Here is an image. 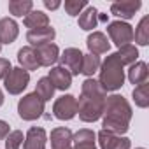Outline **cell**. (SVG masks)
I'll use <instances>...</instances> for the list:
<instances>
[{"instance_id": "cell-15", "label": "cell", "mask_w": 149, "mask_h": 149, "mask_svg": "<svg viewBox=\"0 0 149 149\" xmlns=\"http://www.w3.org/2000/svg\"><path fill=\"white\" fill-rule=\"evenodd\" d=\"M97 133L90 128H83L76 133H72V149H97L95 146Z\"/></svg>"}, {"instance_id": "cell-20", "label": "cell", "mask_w": 149, "mask_h": 149, "mask_svg": "<svg viewBox=\"0 0 149 149\" xmlns=\"http://www.w3.org/2000/svg\"><path fill=\"white\" fill-rule=\"evenodd\" d=\"M18 61H19V67L26 72L30 70H37L39 68V61H37V56H35V49L30 47V46H25L18 51Z\"/></svg>"}, {"instance_id": "cell-18", "label": "cell", "mask_w": 149, "mask_h": 149, "mask_svg": "<svg viewBox=\"0 0 149 149\" xmlns=\"http://www.w3.org/2000/svg\"><path fill=\"white\" fill-rule=\"evenodd\" d=\"M51 149H72V132L65 126L51 130Z\"/></svg>"}, {"instance_id": "cell-32", "label": "cell", "mask_w": 149, "mask_h": 149, "mask_svg": "<svg viewBox=\"0 0 149 149\" xmlns=\"http://www.w3.org/2000/svg\"><path fill=\"white\" fill-rule=\"evenodd\" d=\"M9 133H11V130H9V125H7L4 119H0V140H2V139H6Z\"/></svg>"}, {"instance_id": "cell-29", "label": "cell", "mask_w": 149, "mask_h": 149, "mask_svg": "<svg viewBox=\"0 0 149 149\" xmlns=\"http://www.w3.org/2000/svg\"><path fill=\"white\" fill-rule=\"evenodd\" d=\"M65 13L68 16H79L86 7H88V2L86 0H65Z\"/></svg>"}, {"instance_id": "cell-21", "label": "cell", "mask_w": 149, "mask_h": 149, "mask_svg": "<svg viewBox=\"0 0 149 149\" xmlns=\"http://www.w3.org/2000/svg\"><path fill=\"white\" fill-rule=\"evenodd\" d=\"M23 25L26 28H30V30L44 28V26H49V16L44 11H30L23 18Z\"/></svg>"}, {"instance_id": "cell-24", "label": "cell", "mask_w": 149, "mask_h": 149, "mask_svg": "<svg viewBox=\"0 0 149 149\" xmlns=\"http://www.w3.org/2000/svg\"><path fill=\"white\" fill-rule=\"evenodd\" d=\"M133 40L139 46H147L149 44V16H144L139 21V25L133 32Z\"/></svg>"}, {"instance_id": "cell-13", "label": "cell", "mask_w": 149, "mask_h": 149, "mask_svg": "<svg viewBox=\"0 0 149 149\" xmlns=\"http://www.w3.org/2000/svg\"><path fill=\"white\" fill-rule=\"evenodd\" d=\"M54 37H56V32H54L53 26L28 30V33H26V40L30 42V47H39L42 44H49V42L54 40Z\"/></svg>"}, {"instance_id": "cell-8", "label": "cell", "mask_w": 149, "mask_h": 149, "mask_svg": "<svg viewBox=\"0 0 149 149\" xmlns=\"http://www.w3.org/2000/svg\"><path fill=\"white\" fill-rule=\"evenodd\" d=\"M58 61H60V67L70 72V76H79L83 67V53L77 47H67L60 54Z\"/></svg>"}, {"instance_id": "cell-26", "label": "cell", "mask_w": 149, "mask_h": 149, "mask_svg": "<svg viewBox=\"0 0 149 149\" xmlns=\"http://www.w3.org/2000/svg\"><path fill=\"white\" fill-rule=\"evenodd\" d=\"M132 97H133V102L137 107H140V109L149 107V83L135 86L132 91Z\"/></svg>"}, {"instance_id": "cell-23", "label": "cell", "mask_w": 149, "mask_h": 149, "mask_svg": "<svg viewBox=\"0 0 149 149\" xmlns=\"http://www.w3.org/2000/svg\"><path fill=\"white\" fill-rule=\"evenodd\" d=\"M100 56L97 54H83V67H81V74H84L86 77H93V74L100 70Z\"/></svg>"}, {"instance_id": "cell-17", "label": "cell", "mask_w": 149, "mask_h": 149, "mask_svg": "<svg viewBox=\"0 0 149 149\" xmlns=\"http://www.w3.org/2000/svg\"><path fill=\"white\" fill-rule=\"evenodd\" d=\"M19 35V26L13 18L0 19V44H13Z\"/></svg>"}, {"instance_id": "cell-11", "label": "cell", "mask_w": 149, "mask_h": 149, "mask_svg": "<svg viewBox=\"0 0 149 149\" xmlns=\"http://www.w3.org/2000/svg\"><path fill=\"white\" fill-rule=\"evenodd\" d=\"M142 7L140 0H123V2L111 4V14L121 18V19H132L135 13Z\"/></svg>"}, {"instance_id": "cell-5", "label": "cell", "mask_w": 149, "mask_h": 149, "mask_svg": "<svg viewBox=\"0 0 149 149\" xmlns=\"http://www.w3.org/2000/svg\"><path fill=\"white\" fill-rule=\"evenodd\" d=\"M30 83V72L23 70L21 67H14L11 68V72L6 76L4 79V86L7 90L9 95H19L23 93V90H26Z\"/></svg>"}, {"instance_id": "cell-19", "label": "cell", "mask_w": 149, "mask_h": 149, "mask_svg": "<svg viewBox=\"0 0 149 149\" xmlns=\"http://www.w3.org/2000/svg\"><path fill=\"white\" fill-rule=\"evenodd\" d=\"M149 77V70H147V63L146 61H135L133 65H130L128 68V81L135 86L147 83Z\"/></svg>"}, {"instance_id": "cell-28", "label": "cell", "mask_w": 149, "mask_h": 149, "mask_svg": "<svg viewBox=\"0 0 149 149\" xmlns=\"http://www.w3.org/2000/svg\"><path fill=\"white\" fill-rule=\"evenodd\" d=\"M35 93H37L44 102H47V100H51L53 95H54V86L51 84V81H49L47 77H40V79L37 81Z\"/></svg>"}, {"instance_id": "cell-34", "label": "cell", "mask_w": 149, "mask_h": 149, "mask_svg": "<svg viewBox=\"0 0 149 149\" xmlns=\"http://www.w3.org/2000/svg\"><path fill=\"white\" fill-rule=\"evenodd\" d=\"M2 104H4V93H2V90H0V107H2Z\"/></svg>"}, {"instance_id": "cell-16", "label": "cell", "mask_w": 149, "mask_h": 149, "mask_svg": "<svg viewBox=\"0 0 149 149\" xmlns=\"http://www.w3.org/2000/svg\"><path fill=\"white\" fill-rule=\"evenodd\" d=\"M86 46H88L90 53L91 54H97V56L98 54H104V53H109V49H111V42L105 37V33H102V32L90 33L88 39H86Z\"/></svg>"}, {"instance_id": "cell-4", "label": "cell", "mask_w": 149, "mask_h": 149, "mask_svg": "<svg viewBox=\"0 0 149 149\" xmlns=\"http://www.w3.org/2000/svg\"><path fill=\"white\" fill-rule=\"evenodd\" d=\"M44 105L46 102L33 91V93L25 95L18 102V114L23 121H35L44 114Z\"/></svg>"}, {"instance_id": "cell-31", "label": "cell", "mask_w": 149, "mask_h": 149, "mask_svg": "<svg viewBox=\"0 0 149 149\" xmlns=\"http://www.w3.org/2000/svg\"><path fill=\"white\" fill-rule=\"evenodd\" d=\"M11 61L6 58H0V79H6V76L11 72Z\"/></svg>"}, {"instance_id": "cell-36", "label": "cell", "mask_w": 149, "mask_h": 149, "mask_svg": "<svg viewBox=\"0 0 149 149\" xmlns=\"http://www.w3.org/2000/svg\"><path fill=\"white\" fill-rule=\"evenodd\" d=\"M0 51H2V44H0Z\"/></svg>"}, {"instance_id": "cell-33", "label": "cell", "mask_w": 149, "mask_h": 149, "mask_svg": "<svg viewBox=\"0 0 149 149\" xmlns=\"http://www.w3.org/2000/svg\"><path fill=\"white\" fill-rule=\"evenodd\" d=\"M44 6H46V9H49V11H56V9L61 6V2H58V0H44Z\"/></svg>"}, {"instance_id": "cell-12", "label": "cell", "mask_w": 149, "mask_h": 149, "mask_svg": "<svg viewBox=\"0 0 149 149\" xmlns=\"http://www.w3.org/2000/svg\"><path fill=\"white\" fill-rule=\"evenodd\" d=\"M47 133L40 126H32L23 140V149H46Z\"/></svg>"}, {"instance_id": "cell-1", "label": "cell", "mask_w": 149, "mask_h": 149, "mask_svg": "<svg viewBox=\"0 0 149 149\" xmlns=\"http://www.w3.org/2000/svg\"><path fill=\"white\" fill-rule=\"evenodd\" d=\"M107 93L97 79L86 77L81 86V97L77 100V114L84 123H95L102 118Z\"/></svg>"}, {"instance_id": "cell-30", "label": "cell", "mask_w": 149, "mask_h": 149, "mask_svg": "<svg viewBox=\"0 0 149 149\" xmlns=\"http://www.w3.org/2000/svg\"><path fill=\"white\" fill-rule=\"evenodd\" d=\"M23 140H25L23 132L21 130H14V132H11L6 137V149H19Z\"/></svg>"}, {"instance_id": "cell-27", "label": "cell", "mask_w": 149, "mask_h": 149, "mask_svg": "<svg viewBox=\"0 0 149 149\" xmlns=\"http://www.w3.org/2000/svg\"><path fill=\"white\" fill-rule=\"evenodd\" d=\"M118 56H119V60H121L123 67H125V65H133V63L137 61V58H139V49H137V46L128 44V46L119 47Z\"/></svg>"}, {"instance_id": "cell-14", "label": "cell", "mask_w": 149, "mask_h": 149, "mask_svg": "<svg viewBox=\"0 0 149 149\" xmlns=\"http://www.w3.org/2000/svg\"><path fill=\"white\" fill-rule=\"evenodd\" d=\"M47 79L51 81V84L54 86V90L65 91V90H68V88L72 86V76H70V72L65 70V68L60 67V65H58V67H53V68L49 70Z\"/></svg>"}, {"instance_id": "cell-2", "label": "cell", "mask_w": 149, "mask_h": 149, "mask_svg": "<svg viewBox=\"0 0 149 149\" xmlns=\"http://www.w3.org/2000/svg\"><path fill=\"white\" fill-rule=\"evenodd\" d=\"M132 105L123 95H111L105 98V107L102 114V130L114 135H125L132 121Z\"/></svg>"}, {"instance_id": "cell-9", "label": "cell", "mask_w": 149, "mask_h": 149, "mask_svg": "<svg viewBox=\"0 0 149 149\" xmlns=\"http://www.w3.org/2000/svg\"><path fill=\"white\" fill-rule=\"evenodd\" d=\"M97 139H98V144L102 149H130L132 147V142L128 137L114 135V133L105 132V130H100L97 133Z\"/></svg>"}, {"instance_id": "cell-7", "label": "cell", "mask_w": 149, "mask_h": 149, "mask_svg": "<svg viewBox=\"0 0 149 149\" xmlns=\"http://www.w3.org/2000/svg\"><path fill=\"white\" fill-rule=\"evenodd\" d=\"M53 114L54 118L61 121H70L77 114V98L74 95H61L54 105H53Z\"/></svg>"}, {"instance_id": "cell-6", "label": "cell", "mask_w": 149, "mask_h": 149, "mask_svg": "<svg viewBox=\"0 0 149 149\" xmlns=\"http://www.w3.org/2000/svg\"><path fill=\"white\" fill-rule=\"evenodd\" d=\"M107 33H109L111 40L118 47H123V46H128V44L133 42V28L126 21H112V23H109L107 25Z\"/></svg>"}, {"instance_id": "cell-35", "label": "cell", "mask_w": 149, "mask_h": 149, "mask_svg": "<svg viewBox=\"0 0 149 149\" xmlns=\"http://www.w3.org/2000/svg\"><path fill=\"white\" fill-rule=\"evenodd\" d=\"M137 149H146V147H137Z\"/></svg>"}, {"instance_id": "cell-22", "label": "cell", "mask_w": 149, "mask_h": 149, "mask_svg": "<svg viewBox=\"0 0 149 149\" xmlns=\"http://www.w3.org/2000/svg\"><path fill=\"white\" fill-rule=\"evenodd\" d=\"M79 28L83 30H93L98 25V11L93 6H88L81 14H79Z\"/></svg>"}, {"instance_id": "cell-3", "label": "cell", "mask_w": 149, "mask_h": 149, "mask_svg": "<svg viewBox=\"0 0 149 149\" xmlns=\"http://www.w3.org/2000/svg\"><path fill=\"white\" fill-rule=\"evenodd\" d=\"M123 63L118 56V53H111L102 63H100V76L98 84L104 88V91H118L125 84V70Z\"/></svg>"}, {"instance_id": "cell-10", "label": "cell", "mask_w": 149, "mask_h": 149, "mask_svg": "<svg viewBox=\"0 0 149 149\" xmlns=\"http://www.w3.org/2000/svg\"><path fill=\"white\" fill-rule=\"evenodd\" d=\"M35 49V56H37V61H39V67H51L58 61L60 58V49L56 44L49 42V44H42L39 47H33Z\"/></svg>"}, {"instance_id": "cell-25", "label": "cell", "mask_w": 149, "mask_h": 149, "mask_svg": "<svg viewBox=\"0 0 149 149\" xmlns=\"http://www.w3.org/2000/svg\"><path fill=\"white\" fill-rule=\"evenodd\" d=\"M30 11H33V2L32 0H11L9 2V13L16 18L26 16Z\"/></svg>"}]
</instances>
